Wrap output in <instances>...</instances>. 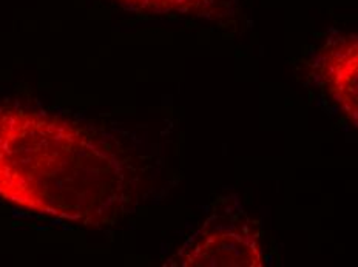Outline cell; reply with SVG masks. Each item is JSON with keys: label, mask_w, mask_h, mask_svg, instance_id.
Wrapping results in <instances>:
<instances>
[{"label": "cell", "mask_w": 358, "mask_h": 267, "mask_svg": "<svg viewBox=\"0 0 358 267\" xmlns=\"http://www.w3.org/2000/svg\"><path fill=\"white\" fill-rule=\"evenodd\" d=\"M117 145L65 117L0 102V199L43 217L106 227L133 201Z\"/></svg>", "instance_id": "1"}, {"label": "cell", "mask_w": 358, "mask_h": 267, "mask_svg": "<svg viewBox=\"0 0 358 267\" xmlns=\"http://www.w3.org/2000/svg\"><path fill=\"white\" fill-rule=\"evenodd\" d=\"M264 264L259 226L238 201H227L185 241L167 266L258 267Z\"/></svg>", "instance_id": "2"}, {"label": "cell", "mask_w": 358, "mask_h": 267, "mask_svg": "<svg viewBox=\"0 0 358 267\" xmlns=\"http://www.w3.org/2000/svg\"><path fill=\"white\" fill-rule=\"evenodd\" d=\"M313 65L326 93L358 129V36L329 41L320 48Z\"/></svg>", "instance_id": "3"}, {"label": "cell", "mask_w": 358, "mask_h": 267, "mask_svg": "<svg viewBox=\"0 0 358 267\" xmlns=\"http://www.w3.org/2000/svg\"><path fill=\"white\" fill-rule=\"evenodd\" d=\"M122 8L153 16L213 17L221 0H113Z\"/></svg>", "instance_id": "4"}]
</instances>
